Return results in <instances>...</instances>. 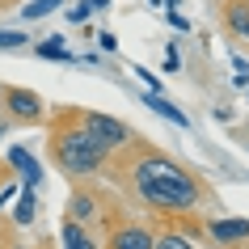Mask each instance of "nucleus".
<instances>
[{
  "label": "nucleus",
  "instance_id": "nucleus-1",
  "mask_svg": "<svg viewBox=\"0 0 249 249\" xmlns=\"http://www.w3.org/2000/svg\"><path fill=\"white\" fill-rule=\"evenodd\" d=\"M131 186L152 211H186V207H198L207 198L203 182L186 165L165 157V152H144V157L135 160L131 165Z\"/></svg>",
  "mask_w": 249,
  "mask_h": 249
},
{
  "label": "nucleus",
  "instance_id": "nucleus-2",
  "mask_svg": "<svg viewBox=\"0 0 249 249\" xmlns=\"http://www.w3.org/2000/svg\"><path fill=\"white\" fill-rule=\"evenodd\" d=\"M47 157H51V165L64 169L68 178H93V173L106 165L110 152H106V148L76 123V114L68 110V114L51 127V135H47Z\"/></svg>",
  "mask_w": 249,
  "mask_h": 249
},
{
  "label": "nucleus",
  "instance_id": "nucleus-3",
  "mask_svg": "<svg viewBox=\"0 0 249 249\" xmlns=\"http://www.w3.org/2000/svg\"><path fill=\"white\" fill-rule=\"evenodd\" d=\"M72 114H76V123L106 148V152H114V148H123L131 140V127L118 123V118H110V114H102V110H72Z\"/></svg>",
  "mask_w": 249,
  "mask_h": 249
},
{
  "label": "nucleus",
  "instance_id": "nucleus-4",
  "mask_svg": "<svg viewBox=\"0 0 249 249\" xmlns=\"http://www.w3.org/2000/svg\"><path fill=\"white\" fill-rule=\"evenodd\" d=\"M0 97H4V110H9L13 123H42V114H47L42 97L30 89H4Z\"/></svg>",
  "mask_w": 249,
  "mask_h": 249
},
{
  "label": "nucleus",
  "instance_id": "nucleus-5",
  "mask_svg": "<svg viewBox=\"0 0 249 249\" xmlns=\"http://www.w3.org/2000/svg\"><path fill=\"white\" fill-rule=\"evenodd\" d=\"M207 236L215 241V245H249V220H236V215H228V220H211L207 224Z\"/></svg>",
  "mask_w": 249,
  "mask_h": 249
},
{
  "label": "nucleus",
  "instance_id": "nucleus-6",
  "mask_svg": "<svg viewBox=\"0 0 249 249\" xmlns=\"http://www.w3.org/2000/svg\"><path fill=\"white\" fill-rule=\"evenodd\" d=\"M59 241H64V249H97L93 228H89V224H76L72 215L59 220Z\"/></svg>",
  "mask_w": 249,
  "mask_h": 249
},
{
  "label": "nucleus",
  "instance_id": "nucleus-7",
  "mask_svg": "<svg viewBox=\"0 0 249 249\" xmlns=\"http://www.w3.org/2000/svg\"><path fill=\"white\" fill-rule=\"evenodd\" d=\"M110 249H152V232H148V228H140V224L114 228V236H110Z\"/></svg>",
  "mask_w": 249,
  "mask_h": 249
},
{
  "label": "nucleus",
  "instance_id": "nucleus-8",
  "mask_svg": "<svg viewBox=\"0 0 249 249\" xmlns=\"http://www.w3.org/2000/svg\"><path fill=\"white\" fill-rule=\"evenodd\" d=\"M9 169H13V173H21V178H26V186H38V178H42L38 160L30 157V152H26L21 144H13V148H9Z\"/></svg>",
  "mask_w": 249,
  "mask_h": 249
},
{
  "label": "nucleus",
  "instance_id": "nucleus-9",
  "mask_svg": "<svg viewBox=\"0 0 249 249\" xmlns=\"http://www.w3.org/2000/svg\"><path fill=\"white\" fill-rule=\"evenodd\" d=\"M68 215L76 224H89L93 228V220H97V198L89 195V190H72V198H68Z\"/></svg>",
  "mask_w": 249,
  "mask_h": 249
},
{
  "label": "nucleus",
  "instance_id": "nucleus-10",
  "mask_svg": "<svg viewBox=\"0 0 249 249\" xmlns=\"http://www.w3.org/2000/svg\"><path fill=\"white\" fill-rule=\"evenodd\" d=\"M224 26L232 34H241V38H249V0H232L224 9Z\"/></svg>",
  "mask_w": 249,
  "mask_h": 249
},
{
  "label": "nucleus",
  "instance_id": "nucleus-11",
  "mask_svg": "<svg viewBox=\"0 0 249 249\" xmlns=\"http://www.w3.org/2000/svg\"><path fill=\"white\" fill-rule=\"evenodd\" d=\"M144 102L152 106V110H157L160 118H169L173 127H190V118H186V114H182V110H178V106H173V102H165V97H160V93H148Z\"/></svg>",
  "mask_w": 249,
  "mask_h": 249
},
{
  "label": "nucleus",
  "instance_id": "nucleus-12",
  "mask_svg": "<svg viewBox=\"0 0 249 249\" xmlns=\"http://www.w3.org/2000/svg\"><path fill=\"white\" fill-rule=\"evenodd\" d=\"M34 215H38L34 186H26V190H21V198H17V207H13V220H17V224H34Z\"/></svg>",
  "mask_w": 249,
  "mask_h": 249
},
{
  "label": "nucleus",
  "instance_id": "nucleus-13",
  "mask_svg": "<svg viewBox=\"0 0 249 249\" xmlns=\"http://www.w3.org/2000/svg\"><path fill=\"white\" fill-rule=\"evenodd\" d=\"M152 249H198V245L186 232H160V236H152Z\"/></svg>",
  "mask_w": 249,
  "mask_h": 249
},
{
  "label": "nucleus",
  "instance_id": "nucleus-14",
  "mask_svg": "<svg viewBox=\"0 0 249 249\" xmlns=\"http://www.w3.org/2000/svg\"><path fill=\"white\" fill-rule=\"evenodd\" d=\"M34 51H38L42 59H72V51L64 47V38H47V42H38Z\"/></svg>",
  "mask_w": 249,
  "mask_h": 249
},
{
  "label": "nucleus",
  "instance_id": "nucleus-15",
  "mask_svg": "<svg viewBox=\"0 0 249 249\" xmlns=\"http://www.w3.org/2000/svg\"><path fill=\"white\" fill-rule=\"evenodd\" d=\"M59 4H64V0H30L26 9H21V17H26V21H38V17H47L51 9H59Z\"/></svg>",
  "mask_w": 249,
  "mask_h": 249
},
{
  "label": "nucleus",
  "instance_id": "nucleus-16",
  "mask_svg": "<svg viewBox=\"0 0 249 249\" xmlns=\"http://www.w3.org/2000/svg\"><path fill=\"white\" fill-rule=\"evenodd\" d=\"M26 34H21V30H0V51H21V47H26Z\"/></svg>",
  "mask_w": 249,
  "mask_h": 249
},
{
  "label": "nucleus",
  "instance_id": "nucleus-17",
  "mask_svg": "<svg viewBox=\"0 0 249 249\" xmlns=\"http://www.w3.org/2000/svg\"><path fill=\"white\" fill-rule=\"evenodd\" d=\"M89 13H93V0H80L76 9H68V21H76V26H80V21H89Z\"/></svg>",
  "mask_w": 249,
  "mask_h": 249
},
{
  "label": "nucleus",
  "instance_id": "nucleus-18",
  "mask_svg": "<svg viewBox=\"0 0 249 249\" xmlns=\"http://www.w3.org/2000/svg\"><path fill=\"white\" fill-rule=\"evenodd\" d=\"M232 72H236V85H249V64L241 55H232Z\"/></svg>",
  "mask_w": 249,
  "mask_h": 249
},
{
  "label": "nucleus",
  "instance_id": "nucleus-19",
  "mask_svg": "<svg viewBox=\"0 0 249 249\" xmlns=\"http://www.w3.org/2000/svg\"><path fill=\"white\" fill-rule=\"evenodd\" d=\"M131 72H135V76H144V80H148V89H152V93L160 89V76H152V72H148V68H140V64H135Z\"/></svg>",
  "mask_w": 249,
  "mask_h": 249
},
{
  "label": "nucleus",
  "instance_id": "nucleus-20",
  "mask_svg": "<svg viewBox=\"0 0 249 249\" xmlns=\"http://www.w3.org/2000/svg\"><path fill=\"white\" fill-rule=\"evenodd\" d=\"M97 47H102V51H118V38L114 34H97Z\"/></svg>",
  "mask_w": 249,
  "mask_h": 249
},
{
  "label": "nucleus",
  "instance_id": "nucleus-21",
  "mask_svg": "<svg viewBox=\"0 0 249 249\" xmlns=\"http://www.w3.org/2000/svg\"><path fill=\"white\" fill-rule=\"evenodd\" d=\"M106 4H110V0H93V9H106Z\"/></svg>",
  "mask_w": 249,
  "mask_h": 249
},
{
  "label": "nucleus",
  "instance_id": "nucleus-22",
  "mask_svg": "<svg viewBox=\"0 0 249 249\" xmlns=\"http://www.w3.org/2000/svg\"><path fill=\"white\" fill-rule=\"evenodd\" d=\"M0 178H9V173H4V165H0Z\"/></svg>",
  "mask_w": 249,
  "mask_h": 249
}]
</instances>
